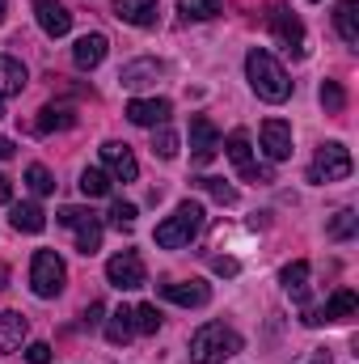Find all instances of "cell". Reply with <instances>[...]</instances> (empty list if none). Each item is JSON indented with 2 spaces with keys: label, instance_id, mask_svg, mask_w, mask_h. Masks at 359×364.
I'll use <instances>...</instances> for the list:
<instances>
[{
  "label": "cell",
  "instance_id": "1",
  "mask_svg": "<svg viewBox=\"0 0 359 364\" xmlns=\"http://www.w3.org/2000/svg\"><path fill=\"white\" fill-rule=\"evenodd\" d=\"M245 77H250V85H254V93L263 97V102H287L292 97V81H287V73H283V64L270 55V51H263V47H254L250 55H245Z\"/></svg>",
  "mask_w": 359,
  "mask_h": 364
},
{
  "label": "cell",
  "instance_id": "2",
  "mask_svg": "<svg viewBox=\"0 0 359 364\" xmlns=\"http://www.w3.org/2000/svg\"><path fill=\"white\" fill-rule=\"evenodd\" d=\"M237 352H241V335L228 331L224 322H207L190 335V360L194 364H224Z\"/></svg>",
  "mask_w": 359,
  "mask_h": 364
},
{
  "label": "cell",
  "instance_id": "3",
  "mask_svg": "<svg viewBox=\"0 0 359 364\" xmlns=\"http://www.w3.org/2000/svg\"><path fill=\"white\" fill-rule=\"evenodd\" d=\"M199 229H203V203H194V199H182L178 208H174V216H165L161 225H157V246L161 250H182V246H190L194 237H199Z\"/></svg>",
  "mask_w": 359,
  "mask_h": 364
},
{
  "label": "cell",
  "instance_id": "4",
  "mask_svg": "<svg viewBox=\"0 0 359 364\" xmlns=\"http://www.w3.org/2000/svg\"><path fill=\"white\" fill-rule=\"evenodd\" d=\"M351 170H355L351 149L338 144V140H330V144L317 149V157L309 166V182H343V178H351Z\"/></svg>",
  "mask_w": 359,
  "mask_h": 364
},
{
  "label": "cell",
  "instance_id": "5",
  "mask_svg": "<svg viewBox=\"0 0 359 364\" xmlns=\"http://www.w3.org/2000/svg\"><path fill=\"white\" fill-rule=\"evenodd\" d=\"M64 279H68V272H64V259L55 250H38L34 255V263H30V288H34V296H43V301L60 296Z\"/></svg>",
  "mask_w": 359,
  "mask_h": 364
},
{
  "label": "cell",
  "instance_id": "6",
  "mask_svg": "<svg viewBox=\"0 0 359 364\" xmlns=\"http://www.w3.org/2000/svg\"><path fill=\"white\" fill-rule=\"evenodd\" d=\"M60 225L77 229V250H81L85 259L101 250V220H97L93 212H85V208H64V212H60Z\"/></svg>",
  "mask_w": 359,
  "mask_h": 364
},
{
  "label": "cell",
  "instance_id": "7",
  "mask_svg": "<svg viewBox=\"0 0 359 364\" xmlns=\"http://www.w3.org/2000/svg\"><path fill=\"white\" fill-rule=\"evenodd\" d=\"M224 153H228V161L237 166V174L250 182H270L275 174H270V166H258L254 161V153H250V136L245 132H233L228 140H224Z\"/></svg>",
  "mask_w": 359,
  "mask_h": 364
},
{
  "label": "cell",
  "instance_id": "8",
  "mask_svg": "<svg viewBox=\"0 0 359 364\" xmlns=\"http://www.w3.org/2000/svg\"><path fill=\"white\" fill-rule=\"evenodd\" d=\"M106 279L118 288V292H131V288H144V259L136 250H118L110 263H106Z\"/></svg>",
  "mask_w": 359,
  "mask_h": 364
},
{
  "label": "cell",
  "instance_id": "9",
  "mask_svg": "<svg viewBox=\"0 0 359 364\" xmlns=\"http://www.w3.org/2000/svg\"><path fill=\"white\" fill-rule=\"evenodd\" d=\"M359 314V296L351 288H338L321 309H309L304 314V326H321V322H347V318H355Z\"/></svg>",
  "mask_w": 359,
  "mask_h": 364
},
{
  "label": "cell",
  "instance_id": "10",
  "mask_svg": "<svg viewBox=\"0 0 359 364\" xmlns=\"http://www.w3.org/2000/svg\"><path fill=\"white\" fill-rule=\"evenodd\" d=\"M123 114H127L136 127H165L170 114H174V106H170L165 97H131Z\"/></svg>",
  "mask_w": 359,
  "mask_h": 364
},
{
  "label": "cell",
  "instance_id": "11",
  "mask_svg": "<svg viewBox=\"0 0 359 364\" xmlns=\"http://www.w3.org/2000/svg\"><path fill=\"white\" fill-rule=\"evenodd\" d=\"M101 161H106V170H110V178H118V182H136V178H140V161H136V153H131V144H118V140H106V144H101Z\"/></svg>",
  "mask_w": 359,
  "mask_h": 364
},
{
  "label": "cell",
  "instance_id": "12",
  "mask_svg": "<svg viewBox=\"0 0 359 364\" xmlns=\"http://www.w3.org/2000/svg\"><path fill=\"white\" fill-rule=\"evenodd\" d=\"M190 157H194V166H207L216 153H220V132L211 127V119H203V114H194L190 119Z\"/></svg>",
  "mask_w": 359,
  "mask_h": 364
},
{
  "label": "cell",
  "instance_id": "13",
  "mask_svg": "<svg viewBox=\"0 0 359 364\" xmlns=\"http://www.w3.org/2000/svg\"><path fill=\"white\" fill-rule=\"evenodd\" d=\"M30 9H34V17H38V26H43L47 38H64L72 30V13L60 0H30Z\"/></svg>",
  "mask_w": 359,
  "mask_h": 364
},
{
  "label": "cell",
  "instance_id": "14",
  "mask_svg": "<svg viewBox=\"0 0 359 364\" xmlns=\"http://www.w3.org/2000/svg\"><path fill=\"white\" fill-rule=\"evenodd\" d=\"M267 26H270V34H275V38H279L287 51H296V55L304 51V26H300V17H296V13H287V9H275V13L267 17Z\"/></svg>",
  "mask_w": 359,
  "mask_h": 364
},
{
  "label": "cell",
  "instance_id": "15",
  "mask_svg": "<svg viewBox=\"0 0 359 364\" xmlns=\"http://www.w3.org/2000/svg\"><path fill=\"white\" fill-rule=\"evenodd\" d=\"M161 77H165V64H161V60H131V64H123V73H118L123 90H148V85H157Z\"/></svg>",
  "mask_w": 359,
  "mask_h": 364
},
{
  "label": "cell",
  "instance_id": "16",
  "mask_svg": "<svg viewBox=\"0 0 359 364\" xmlns=\"http://www.w3.org/2000/svg\"><path fill=\"white\" fill-rule=\"evenodd\" d=\"M263 149H267L270 161H287V157H292V123L267 119V123H263Z\"/></svg>",
  "mask_w": 359,
  "mask_h": 364
},
{
  "label": "cell",
  "instance_id": "17",
  "mask_svg": "<svg viewBox=\"0 0 359 364\" xmlns=\"http://www.w3.org/2000/svg\"><path fill=\"white\" fill-rule=\"evenodd\" d=\"M106 51H110L106 34H85V38H77V47H72V64H77L81 73H93V68L106 60Z\"/></svg>",
  "mask_w": 359,
  "mask_h": 364
},
{
  "label": "cell",
  "instance_id": "18",
  "mask_svg": "<svg viewBox=\"0 0 359 364\" xmlns=\"http://www.w3.org/2000/svg\"><path fill=\"white\" fill-rule=\"evenodd\" d=\"M161 296H165V301H174V305H186V309H199V305H207V301H211V288H207L203 279H190V284H165V288H161Z\"/></svg>",
  "mask_w": 359,
  "mask_h": 364
},
{
  "label": "cell",
  "instance_id": "19",
  "mask_svg": "<svg viewBox=\"0 0 359 364\" xmlns=\"http://www.w3.org/2000/svg\"><path fill=\"white\" fill-rule=\"evenodd\" d=\"M157 0H114V17L127 26H157Z\"/></svg>",
  "mask_w": 359,
  "mask_h": 364
},
{
  "label": "cell",
  "instance_id": "20",
  "mask_svg": "<svg viewBox=\"0 0 359 364\" xmlns=\"http://www.w3.org/2000/svg\"><path fill=\"white\" fill-rule=\"evenodd\" d=\"M13 229L17 233H43L47 229V212L38 208V203H13Z\"/></svg>",
  "mask_w": 359,
  "mask_h": 364
},
{
  "label": "cell",
  "instance_id": "21",
  "mask_svg": "<svg viewBox=\"0 0 359 364\" xmlns=\"http://www.w3.org/2000/svg\"><path fill=\"white\" fill-rule=\"evenodd\" d=\"M131 335H136V318H131V309H127V305H118V309L110 314V322H106V339H110L114 348H127V343H131Z\"/></svg>",
  "mask_w": 359,
  "mask_h": 364
},
{
  "label": "cell",
  "instance_id": "22",
  "mask_svg": "<svg viewBox=\"0 0 359 364\" xmlns=\"http://www.w3.org/2000/svg\"><path fill=\"white\" fill-rule=\"evenodd\" d=\"M21 343H26V318L4 309L0 314V352H17Z\"/></svg>",
  "mask_w": 359,
  "mask_h": 364
},
{
  "label": "cell",
  "instance_id": "23",
  "mask_svg": "<svg viewBox=\"0 0 359 364\" xmlns=\"http://www.w3.org/2000/svg\"><path fill=\"white\" fill-rule=\"evenodd\" d=\"M72 123H77V114H72L68 106H43L38 119H34V132L47 136V132H64V127H72Z\"/></svg>",
  "mask_w": 359,
  "mask_h": 364
},
{
  "label": "cell",
  "instance_id": "24",
  "mask_svg": "<svg viewBox=\"0 0 359 364\" xmlns=\"http://www.w3.org/2000/svg\"><path fill=\"white\" fill-rule=\"evenodd\" d=\"M26 90V64L13 60V55H0V97Z\"/></svg>",
  "mask_w": 359,
  "mask_h": 364
},
{
  "label": "cell",
  "instance_id": "25",
  "mask_svg": "<svg viewBox=\"0 0 359 364\" xmlns=\"http://www.w3.org/2000/svg\"><path fill=\"white\" fill-rule=\"evenodd\" d=\"M334 26H338V34H343V43H359V4L355 0H343L338 9H334Z\"/></svg>",
  "mask_w": 359,
  "mask_h": 364
},
{
  "label": "cell",
  "instance_id": "26",
  "mask_svg": "<svg viewBox=\"0 0 359 364\" xmlns=\"http://www.w3.org/2000/svg\"><path fill=\"white\" fill-rule=\"evenodd\" d=\"M279 279H283V288H287L292 301H304V296H309V263H304V259H300V263H287Z\"/></svg>",
  "mask_w": 359,
  "mask_h": 364
},
{
  "label": "cell",
  "instance_id": "27",
  "mask_svg": "<svg viewBox=\"0 0 359 364\" xmlns=\"http://www.w3.org/2000/svg\"><path fill=\"white\" fill-rule=\"evenodd\" d=\"M81 195H85V199L110 195V174H106V170H85V174H81Z\"/></svg>",
  "mask_w": 359,
  "mask_h": 364
},
{
  "label": "cell",
  "instance_id": "28",
  "mask_svg": "<svg viewBox=\"0 0 359 364\" xmlns=\"http://www.w3.org/2000/svg\"><path fill=\"white\" fill-rule=\"evenodd\" d=\"M153 153L165 157V161H174V157H178V132H170V127H153Z\"/></svg>",
  "mask_w": 359,
  "mask_h": 364
},
{
  "label": "cell",
  "instance_id": "29",
  "mask_svg": "<svg viewBox=\"0 0 359 364\" xmlns=\"http://www.w3.org/2000/svg\"><path fill=\"white\" fill-rule=\"evenodd\" d=\"M194 182H199L216 203H224V208H233V203H237V186H228L224 178H194Z\"/></svg>",
  "mask_w": 359,
  "mask_h": 364
},
{
  "label": "cell",
  "instance_id": "30",
  "mask_svg": "<svg viewBox=\"0 0 359 364\" xmlns=\"http://www.w3.org/2000/svg\"><path fill=\"white\" fill-rule=\"evenodd\" d=\"M355 229H359V216L351 212V208H343V212H338V216L330 220V229H326V233H330L334 242H347V237H351Z\"/></svg>",
  "mask_w": 359,
  "mask_h": 364
},
{
  "label": "cell",
  "instance_id": "31",
  "mask_svg": "<svg viewBox=\"0 0 359 364\" xmlns=\"http://www.w3.org/2000/svg\"><path fill=\"white\" fill-rule=\"evenodd\" d=\"M178 13L182 17H194V21H207L220 13V0H178Z\"/></svg>",
  "mask_w": 359,
  "mask_h": 364
},
{
  "label": "cell",
  "instance_id": "32",
  "mask_svg": "<svg viewBox=\"0 0 359 364\" xmlns=\"http://www.w3.org/2000/svg\"><path fill=\"white\" fill-rule=\"evenodd\" d=\"M131 318H136V331H140V335H157V331H161V314H157V305H136Z\"/></svg>",
  "mask_w": 359,
  "mask_h": 364
},
{
  "label": "cell",
  "instance_id": "33",
  "mask_svg": "<svg viewBox=\"0 0 359 364\" xmlns=\"http://www.w3.org/2000/svg\"><path fill=\"white\" fill-rule=\"evenodd\" d=\"M136 216H140L136 203H127V199H114V203H110V225H114V229H131Z\"/></svg>",
  "mask_w": 359,
  "mask_h": 364
},
{
  "label": "cell",
  "instance_id": "34",
  "mask_svg": "<svg viewBox=\"0 0 359 364\" xmlns=\"http://www.w3.org/2000/svg\"><path fill=\"white\" fill-rule=\"evenodd\" d=\"M26 182H30L34 195H51V191H55V178H51L47 166H30V170H26Z\"/></svg>",
  "mask_w": 359,
  "mask_h": 364
},
{
  "label": "cell",
  "instance_id": "35",
  "mask_svg": "<svg viewBox=\"0 0 359 364\" xmlns=\"http://www.w3.org/2000/svg\"><path fill=\"white\" fill-rule=\"evenodd\" d=\"M321 106H326L330 114H338V110L347 106V93H343L338 81H326V85H321Z\"/></svg>",
  "mask_w": 359,
  "mask_h": 364
},
{
  "label": "cell",
  "instance_id": "36",
  "mask_svg": "<svg viewBox=\"0 0 359 364\" xmlns=\"http://www.w3.org/2000/svg\"><path fill=\"white\" fill-rule=\"evenodd\" d=\"M26 360L30 364H51V348H47V343H30V348H26Z\"/></svg>",
  "mask_w": 359,
  "mask_h": 364
},
{
  "label": "cell",
  "instance_id": "37",
  "mask_svg": "<svg viewBox=\"0 0 359 364\" xmlns=\"http://www.w3.org/2000/svg\"><path fill=\"white\" fill-rule=\"evenodd\" d=\"M211 267H216L220 275H237V272H241V267H237V259H216Z\"/></svg>",
  "mask_w": 359,
  "mask_h": 364
},
{
  "label": "cell",
  "instance_id": "38",
  "mask_svg": "<svg viewBox=\"0 0 359 364\" xmlns=\"http://www.w3.org/2000/svg\"><path fill=\"white\" fill-rule=\"evenodd\" d=\"M85 322H89V326H97V322H101V301H93L89 309H85Z\"/></svg>",
  "mask_w": 359,
  "mask_h": 364
},
{
  "label": "cell",
  "instance_id": "39",
  "mask_svg": "<svg viewBox=\"0 0 359 364\" xmlns=\"http://www.w3.org/2000/svg\"><path fill=\"white\" fill-rule=\"evenodd\" d=\"M9 199H13V182L0 174V203H9Z\"/></svg>",
  "mask_w": 359,
  "mask_h": 364
},
{
  "label": "cell",
  "instance_id": "40",
  "mask_svg": "<svg viewBox=\"0 0 359 364\" xmlns=\"http://www.w3.org/2000/svg\"><path fill=\"white\" fill-rule=\"evenodd\" d=\"M13 157V140L9 136H0V161H9Z\"/></svg>",
  "mask_w": 359,
  "mask_h": 364
},
{
  "label": "cell",
  "instance_id": "41",
  "mask_svg": "<svg viewBox=\"0 0 359 364\" xmlns=\"http://www.w3.org/2000/svg\"><path fill=\"white\" fill-rule=\"evenodd\" d=\"M309 364H330V352H326V348H317V352H313V360Z\"/></svg>",
  "mask_w": 359,
  "mask_h": 364
},
{
  "label": "cell",
  "instance_id": "42",
  "mask_svg": "<svg viewBox=\"0 0 359 364\" xmlns=\"http://www.w3.org/2000/svg\"><path fill=\"white\" fill-rule=\"evenodd\" d=\"M4 13H9V0H0V21H4Z\"/></svg>",
  "mask_w": 359,
  "mask_h": 364
},
{
  "label": "cell",
  "instance_id": "43",
  "mask_svg": "<svg viewBox=\"0 0 359 364\" xmlns=\"http://www.w3.org/2000/svg\"><path fill=\"white\" fill-rule=\"evenodd\" d=\"M0 119H4V102H0Z\"/></svg>",
  "mask_w": 359,
  "mask_h": 364
}]
</instances>
